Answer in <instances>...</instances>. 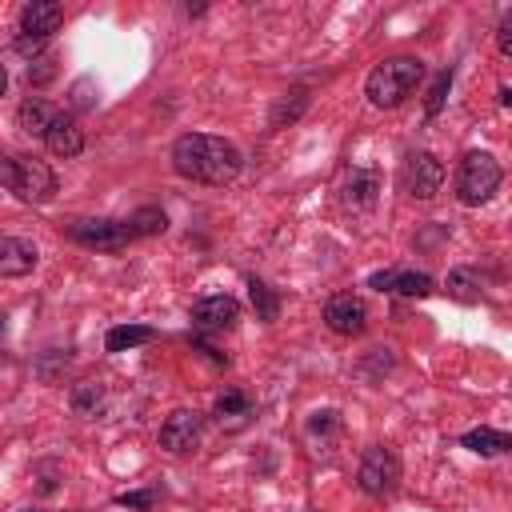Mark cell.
I'll return each instance as SVG.
<instances>
[{"instance_id": "obj_10", "label": "cell", "mask_w": 512, "mask_h": 512, "mask_svg": "<svg viewBox=\"0 0 512 512\" xmlns=\"http://www.w3.org/2000/svg\"><path fill=\"white\" fill-rule=\"evenodd\" d=\"M368 288L424 300V296H432V276L428 272H412V268H388V272H372L368 276Z\"/></svg>"}, {"instance_id": "obj_14", "label": "cell", "mask_w": 512, "mask_h": 512, "mask_svg": "<svg viewBox=\"0 0 512 512\" xmlns=\"http://www.w3.org/2000/svg\"><path fill=\"white\" fill-rule=\"evenodd\" d=\"M36 244L20 236H0V276H28L36 268Z\"/></svg>"}, {"instance_id": "obj_5", "label": "cell", "mask_w": 512, "mask_h": 512, "mask_svg": "<svg viewBox=\"0 0 512 512\" xmlns=\"http://www.w3.org/2000/svg\"><path fill=\"white\" fill-rule=\"evenodd\" d=\"M356 484L368 496H392L400 488V456L392 448H384V444L364 448L360 468H356Z\"/></svg>"}, {"instance_id": "obj_13", "label": "cell", "mask_w": 512, "mask_h": 512, "mask_svg": "<svg viewBox=\"0 0 512 512\" xmlns=\"http://www.w3.org/2000/svg\"><path fill=\"white\" fill-rule=\"evenodd\" d=\"M44 144H48V152H52V156L72 160V156H80V152H84V132H80V124H76L72 116L56 112L52 128L44 132Z\"/></svg>"}, {"instance_id": "obj_29", "label": "cell", "mask_w": 512, "mask_h": 512, "mask_svg": "<svg viewBox=\"0 0 512 512\" xmlns=\"http://www.w3.org/2000/svg\"><path fill=\"white\" fill-rule=\"evenodd\" d=\"M52 72H56V68H52V60H48V56H44V60H36V68L28 64V80H36V84H44Z\"/></svg>"}, {"instance_id": "obj_15", "label": "cell", "mask_w": 512, "mask_h": 512, "mask_svg": "<svg viewBox=\"0 0 512 512\" xmlns=\"http://www.w3.org/2000/svg\"><path fill=\"white\" fill-rule=\"evenodd\" d=\"M16 120H20L24 132L44 136V132L52 128V120H56V108H52L48 100H40V96H28V100L20 104V112H16Z\"/></svg>"}, {"instance_id": "obj_30", "label": "cell", "mask_w": 512, "mask_h": 512, "mask_svg": "<svg viewBox=\"0 0 512 512\" xmlns=\"http://www.w3.org/2000/svg\"><path fill=\"white\" fill-rule=\"evenodd\" d=\"M4 88H8V72H4V64H0V96H4Z\"/></svg>"}, {"instance_id": "obj_1", "label": "cell", "mask_w": 512, "mask_h": 512, "mask_svg": "<svg viewBox=\"0 0 512 512\" xmlns=\"http://www.w3.org/2000/svg\"><path fill=\"white\" fill-rule=\"evenodd\" d=\"M240 148L224 136H208V132H184L172 144V168L184 180L196 184H232L240 176Z\"/></svg>"}, {"instance_id": "obj_6", "label": "cell", "mask_w": 512, "mask_h": 512, "mask_svg": "<svg viewBox=\"0 0 512 512\" xmlns=\"http://www.w3.org/2000/svg\"><path fill=\"white\" fill-rule=\"evenodd\" d=\"M64 236L76 240V244H84V248H108V252L140 240L136 228H132V220H72L64 228Z\"/></svg>"}, {"instance_id": "obj_28", "label": "cell", "mask_w": 512, "mask_h": 512, "mask_svg": "<svg viewBox=\"0 0 512 512\" xmlns=\"http://www.w3.org/2000/svg\"><path fill=\"white\" fill-rule=\"evenodd\" d=\"M44 44H48V40H36V36H16V52H20V56H36Z\"/></svg>"}, {"instance_id": "obj_31", "label": "cell", "mask_w": 512, "mask_h": 512, "mask_svg": "<svg viewBox=\"0 0 512 512\" xmlns=\"http://www.w3.org/2000/svg\"><path fill=\"white\" fill-rule=\"evenodd\" d=\"M0 336H4V316H0Z\"/></svg>"}, {"instance_id": "obj_7", "label": "cell", "mask_w": 512, "mask_h": 512, "mask_svg": "<svg viewBox=\"0 0 512 512\" xmlns=\"http://www.w3.org/2000/svg\"><path fill=\"white\" fill-rule=\"evenodd\" d=\"M444 184V160L432 152H408L400 168V188L416 200H432Z\"/></svg>"}, {"instance_id": "obj_18", "label": "cell", "mask_w": 512, "mask_h": 512, "mask_svg": "<svg viewBox=\"0 0 512 512\" xmlns=\"http://www.w3.org/2000/svg\"><path fill=\"white\" fill-rule=\"evenodd\" d=\"M376 192H380L376 172H352L344 180V204H352V208H372L376 204Z\"/></svg>"}, {"instance_id": "obj_4", "label": "cell", "mask_w": 512, "mask_h": 512, "mask_svg": "<svg viewBox=\"0 0 512 512\" xmlns=\"http://www.w3.org/2000/svg\"><path fill=\"white\" fill-rule=\"evenodd\" d=\"M500 180H504V172H500L496 156H488V152H464L460 164H456L452 188H456V200L464 208H480V204H488L496 196Z\"/></svg>"}, {"instance_id": "obj_19", "label": "cell", "mask_w": 512, "mask_h": 512, "mask_svg": "<svg viewBox=\"0 0 512 512\" xmlns=\"http://www.w3.org/2000/svg\"><path fill=\"white\" fill-rule=\"evenodd\" d=\"M444 292H448L452 300H460V304H476V300H480V276H476L472 268H452V272L444 276Z\"/></svg>"}, {"instance_id": "obj_17", "label": "cell", "mask_w": 512, "mask_h": 512, "mask_svg": "<svg viewBox=\"0 0 512 512\" xmlns=\"http://www.w3.org/2000/svg\"><path fill=\"white\" fill-rule=\"evenodd\" d=\"M212 416L224 424H244L248 416H252V400L240 392V388H224L220 396H216V404H212Z\"/></svg>"}, {"instance_id": "obj_21", "label": "cell", "mask_w": 512, "mask_h": 512, "mask_svg": "<svg viewBox=\"0 0 512 512\" xmlns=\"http://www.w3.org/2000/svg\"><path fill=\"white\" fill-rule=\"evenodd\" d=\"M248 296H252V308H256V316H260V320H276L280 300H276V292H272L264 280L248 276Z\"/></svg>"}, {"instance_id": "obj_8", "label": "cell", "mask_w": 512, "mask_h": 512, "mask_svg": "<svg viewBox=\"0 0 512 512\" xmlns=\"http://www.w3.org/2000/svg\"><path fill=\"white\" fill-rule=\"evenodd\" d=\"M200 436H204V416L192 412V408H176V412L160 424V448H164V452H176V456L192 452V448L200 444Z\"/></svg>"}, {"instance_id": "obj_23", "label": "cell", "mask_w": 512, "mask_h": 512, "mask_svg": "<svg viewBox=\"0 0 512 512\" xmlns=\"http://www.w3.org/2000/svg\"><path fill=\"white\" fill-rule=\"evenodd\" d=\"M104 404V388L100 384H92V380H84L76 392H72V408L80 412V416H96V408Z\"/></svg>"}, {"instance_id": "obj_2", "label": "cell", "mask_w": 512, "mask_h": 512, "mask_svg": "<svg viewBox=\"0 0 512 512\" xmlns=\"http://www.w3.org/2000/svg\"><path fill=\"white\" fill-rule=\"evenodd\" d=\"M420 80H424V60H416V56H388V60H380L368 72L364 96H368L372 108H396V104H404L416 92Z\"/></svg>"}, {"instance_id": "obj_16", "label": "cell", "mask_w": 512, "mask_h": 512, "mask_svg": "<svg viewBox=\"0 0 512 512\" xmlns=\"http://www.w3.org/2000/svg\"><path fill=\"white\" fill-rule=\"evenodd\" d=\"M460 444L468 452H476V456H500V452L512 448V436L508 432H496V428H472V432L460 436Z\"/></svg>"}, {"instance_id": "obj_9", "label": "cell", "mask_w": 512, "mask_h": 512, "mask_svg": "<svg viewBox=\"0 0 512 512\" xmlns=\"http://www.w3.org/2000/svg\"><path fill=\"white\" fill-rule=\"evenodd\" d=\"M324 324L336 332V336H360L368 328V304L352 292H340L324 304Z\"/></svg>"}, {"instance_id": "obj_3", "label": "cell", "mask_w": 512, "mask_h": 512, "mask_svg": "<svg viewBox=\"0 0 512 512\" xmlns=\"http://www.w3.org/2000/svg\"><path fill=\"white\" fill-rule=\"evenodd\" d=\"M0 184L24 204H48L56 196V172L32 152H4L0 156Z\"/></svg>"}, {"instance_id": "obj_27", "label": "cell", "mask_w": 512, "mask_h": 512, "mask_svg": "<svg viewBox=\"0 0 512 512\" xmlns=\"http://www.w3.org/2000/svg\"><path fill=\"white\" fill-rule=\"evenodd\" d=\"M496 44H500L504 56H512V16H504V24H500V32H496Z\"/></svg>"}, {"instance_id": "obj_22", "label": "cell", "mask_w": 512, "mask_h": 512, "mask_svg": "<svg viewBox=\"0 0 512 512\" xmlns=\"http://www.w3.org/2000/svg\"><path fill=\"white\" fill-rule=\"evenodd\" d=\"M128 220H132L136 236H156V232H164V228H168V216H164L160 208H152V204H148V208H136Z\"/></svg>"}, {"instance_id": "obj_24", "label": "cell", "mask_w": 512, "mask_h": 512, "mask_svg": "<svg viewBox=\"0 0 512 512\" xmlns=\"http://www.w3.org/2000/svg\"><path fill=\"white\" fill-rule=\"evenodd\" d=\"M448 88H452V68L436 72V80H432V88H428V100H424V112H428V116H436V112L444 108V96H448Z\"/></svg>"}, {"instance_id": "obj_11", "label": "cell", "mask_w": 512, "mask_h": 512, "mask_svg": "<svg viewBox=\"0 0 512 512\" xmlns=\"http://www.w3.org/2000/svg\"><path fill=\"white\" fill-rule=\"evenodd\" d=\"M236 320H240V304H236V296H224V292L204 296L192 308V324L200 332H228V328H236Z\"/></svg>"}, {"instance_id": "obj_20", "label": "cell", "mask_w": 512, "mask_h": 512, "mask_svg": "<svg viewBox=\"0 0 512 512\" xmlns=\"http://www.w3.org/2000/svg\"><path fill=\"white\" fill-rule=\"evenodd\" d=\"M156 332L148 328V324H116V328H108V336H104V348L108 352H128V348H136V344H148Z\"/></svg>"}, {"instance_id": "obj_25", "label": "cell", "mask_w": 512, "mask_h": 512, "mask_svg": "<svg viewBox=\"0 0 512 512\" xmlns=\"http://www.w3.org/2000/svg\"><path fill=\"white\" fill-rule=\"evenodd\" d=\"M308 432H312V436H328V432H340V416H336L332 408H324V412H312V420H308Z\"/></svg>"}, {"instance_id": "obj_12", "label": "cell", "mask_w": 512, "mask_h": 512, "mask_svg": "<svg viewBox=\"0 0 512 512\" xmlns=\"http://www.w3.org/2000/svg\"><path fill=\"white\" fill-rule=\"evenodd\" d=\"M60 24H64V8H60L56 0H28V4L20 8V36L48 40Z\"/></svg>"}, {"instance_id": "obj_26", "label": "cell", "mask_w": 512, "mask_h": 512, "mask_svg": "<svg viewBox=\"0 0 512 512\" xmlns=\"http://www.w3.org/2000/svg\"><path fill=\"white\" fill-rule=\"evenodd\" d=\"M116 504H124V508H152L156 492H124V496H116Z\"/></svg>"}]
</instances>
